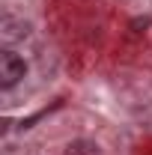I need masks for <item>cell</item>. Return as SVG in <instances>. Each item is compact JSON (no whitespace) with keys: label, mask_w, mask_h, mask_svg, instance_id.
I'll return each mask as SVG.
<instances>
[{"label":"cell","mask_w":152,"mask_h":155,"mask_svg":"<svg viewBox=\"0 0 152 155\" xmlns=\"http://www.w3.org/2000/svg\"><path fill=\"white\" fill-rule=\"evenodd\" d=\"M66 155H98V146L93 140H72L66 146Z\"/></svg>","instance_id":"2"},{"label":"cell","mask_w":152,"mask_h":155,"mask_svg":"<svg viewBox=\"0 0 152 155\" xmlns=\"http://www.w3.org/2000/svg\"><path fill=\"white\" fill-rule=\"evenodd\" d=\"M24 75H27V63H24L15 51L3 48V51H0V87H3V90H12Z\"/></svg>","instance_id":"1"}]
</instances>
